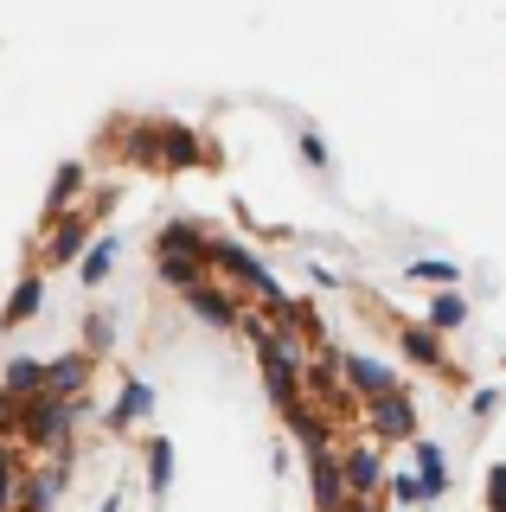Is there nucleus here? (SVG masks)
<instances>
[{"instance_id":"f257e3e1","label":"nucleus","mask_w":506,"mask_h":512,"mask_svg":"<svg viewBox=\"0 0 506 512\" xmlns=\"http://www.w3.org/2000/svg\"><path fill=\"white\" fill-rule=\"evenodd\" d=\"M237 327L250 333V346L263 352V384H270V397H276V410H282V423H295L308 404H302V346H295V333L289 327H263V320H250V314H237Z\"/></svg>"},{"instance_id":"f03ea898","label":"nucleus","mask_w":506,"mask_h":512,"mask_svg":"<svg viewBox=\"0 0 506 512\" xmlns=\"http://www.w3.org/2000/svg\"><path fill=\"white\" fill-rule=\"evenodd\" d=\"M71 423H77V397H52V391H26L20 410H13V429L33 448H65Z\"/></svg>"},{"instance_id":"7ed1b4c3","label":"nucleus","mask_w":506,"mask_h":512,"mask_svg":"<svg viewBox=\"0 0 506 512\" xmlns=\"http://www.w3.org/2000/svg\"><path fill=\"white\" fill-rule=\"evenodd\" d=\"M366 404H372V429H378V436H391V442L417 436V404H410L404 391H378V397H366Z\"/></svg>"},{"instance_id":"20e7f679","label":"nucleus","mask_w":506,"mask_h":512,"mask_svg":"<svg viewBox=\"0 0 506 512\" xmlns=\"http://www.w3.org/2000/svg\"><path fill=\"white\" fill-rule=\"evenodd\" d=\"M308 480H314V506L321 512H340L346 506V480H340V461H334V448H308Z\"/></svg>"},{"instance_id":"39448f33","label":"nucleus","mask_w":506,"mask_h":512,"mask_svg":"<svg viewBox=\"0 0 506 512\" xmlns=\"http://www.w3.org/2000/svg\"><path fill=\"white\" fill-rule=\"evenodd\" d=\"M154 141H161V167H199V160H212L205 141L180 122H154Z\"/></svg>"},{"instance_id":"423d86ee","label":"nucleus","mask_w":506,"mask_h":512,"mask_svg":"<svg viewBox=\"0 0 506 512\" xmlns=\"http://www.w3.org/2000/svg\"><path fill=\"white\" fill-rule=\"evenodd\" d=\"M340 378L353 384L359 397H378V391H398V372H391V365H378V359H366V352H346V359H340Z\"/></svg>"},{"instance_id":"0eeeda50","label":"nucleus","mask_w":506,"mask_h":512,"mask_svg":"<svg viewBox=\"0 0 506 512\" xmlns=\"http://www.w3.org/2000/svg\"><path fill=\"white\" fill-rule=\"evenodd\" d=\"M334 461H340V480H346V493H353V500L378 493V480H385V468H378L372 448H346V455H334Z\"/></svg>"},{"instance_id":"6e6552de","label":"nucleus","mask_w":506,"mask_h":512,"mask_svg":"<svg viewBox=\"0 0 506 512\" xmlns=\"http://www.w3.org/2000/svg\"><path fill=\"white\" fill-rule=\"evenodd\" d=\"M186 308H193L199 320H212V327H237V295H225V288H212V282H193L186 288Z\"/></svg>"},{"instance_id":"1a4fd4ad","label":"nucleus","mask_w":506,"mask_h":512,"mask_svg":"<svg viewBox=\"0 0 506 512\" xmlns=\"http://www.w3.org/2000/svg\"><path fill=\"white\" fill-rule=\"evenodd\" d=\"M84 378H90V359H84V352H65V359H45L39 391H52V397H77V391H84Z\"/></svg>"},{"instance_id":"9d476101","label":"nucleus","mask_w":506,"mask_h":512,"mask_svg":"<svg viewBox=\"0 0 506 512\" xmlns=\"http://www.w3.org/2000/svg\"><path fill=\"white\" fill-rule=\"evenodd\" d=\"M84 237H90L84 218H58L52 237H45V269H52V263H77V256H84Z\"/></svg>"},{"instance_id":"9b49d317","label":"nucleus","mask_w":506,"mask_h":512,"mask_svg":"<svg viewBox=\"0 0 506 512\" xmlns=\"http://www.w3.org/2000/svg\"><path fill=\"white\" fill-rule=\"evenodd\" d=\"M39 301H45V282H39V276H20V288H13V301H7V314H0V327H26V320L39 314Z\"/></svg>"},{"instance_id":"f8f14e48","label":"nucleus","mask_w":506,"mask_h":512,"mask_svg":"<svg viewBox=\"0 0 506 512\" xmlns=\"http://www.w3.org/2000/svg\"><path fill=\"white\" fill-rule=\"evenodd\" d=\"M148 410H154V391H148L141 378H129V384H122V397H116V410H109V423L129 429V423H141Z\"/></svg>"},{"instance_id":"ddd939ff","label":"nucleus","mask_w":506,"mask_h":512,"mask_svg":"<svg viewBox=\"0 0 506 512\" xmlns=\"http://www.w3.org/2000/svg\"><path fill=\"white\" fill-rule=\"evenodd\" d=\"M398 346H404L417 365H430V372L442 365V333H430V327H404V320H398Z\"/></svg>"},{"instance_id":"4468645a","label":"nucleus","mask_w":506,"mask_h":512,"mask_svg":"<svg viewBox=\"0 0 506 512\" xmlns=\"http://www.w3.org/2000/svg\"><path fill=\"white\" fill-rule=\"evenodd\" d=\"M417 487H423V500H436V493L449 487V468H442L436 442H417Z\"/></svg>"},{"instance_id":"2eb2a0df","label":"nucleus","mask_w":506,"mask_h":512,"mask_svg":"<svg viewBox=\"0 0 506 512\" xmlns=\"http://www.w3.org/2000/svg\"><path fill=\"white\" fill-rule=\"evenodd\" d=\"M205 244H212V237H205L199 224H167V231H161V250L167 256H205Z\"/></svg>"},{"instance_id":"dca6fc26","label":"nucleus","mask_w":506,"mask_h":512,"mask_svg":"<svg viewBox=\"0 0 506 512\" xmlns=\"http://www.w3.org/2000/svg\"><path fill=\"white\" fill-rule=\"evenodd\" d=\"M77 192H84V167H77V160H65V167H58V180H52V192H45V212H65Z\"/></svg>"},{"instance_id":"f3484780","label":"nucleus","mask_w":506,"mask_h":512,"mask_svg":"<svg viewBox=\"0 0 506 512\" xmlns=\"http://www.w3.org/2000/svg\"><path fill=\"white\" fill-rule=\"evenodd\" d=\"M462 320H468L462 288H449V295H436V301H430V333H449V327H462Z\"/></svg>"},{"instance_id":"a211bd4d","label":"nucleus","mask_w":506,"mask_h":512,"mask_svg":"<svg viewBox=\"0 0 506 512\" xmlns=\"http://www.w3.org/2000/svg\"><path fill=\"white\" fill-rule=\"evenodd\" d=\"M39 378H45V359H13L0 391H7V397H26V391H39Z\"/></svg>"},{"instance_id":"6ab92c4d","label":"nucleus","mask_w":506,"mask_h":512,"mask_svg":"<svg viewBox=\"0 0 506 512\" xmlns=\"http://www.w3.org/2000/svg\"><path fill=\"white\" fill-rule=\"evenodd\" d=\"M161 276H167L173 288H193V282L205 276V256H167V250H161Z\"/></svg>"},{"instance_id":"aec40b11","label":"nucleus","mask_w":506,"mask_h":512,"mask_svg":"<svg viewBox=\"0 0 506 512\" xmlns=\"http://www.w3.org/2000/svg\"><path fill=\"white\" fill-rule=\"evenodd\" d=\"M109 263H116V237H103V244H97V250H84V282H90V288H97V282L109 276Z\"/></svg>"},{"instance_id":"412c9836","label":"nucleus","mask_w":506,"mask_h":512,"mask_svg":"<svg viewBox=\"0 0 506 512\" xmlns=\"http://www.w3.org/2000/svg\"><path fill=\"white\" fill-rule=\"evenodd\" d=\"M148 480H154V493H167V480H173V442H154L148 448Z\"/></svg>"},{"instance_id":"4be33fe9","label":"nucleus","mask_w":506,"mask_h":512,"mask_svg":"<svg viewBox=\"0 0 506 512\" xmlns=\"http://www.w3.org/2000/svg\"><path fill=\"white\" fill-rule=\"evenodd\" d=\"M487 512H506V468H487Z\"/></svg>"},{"instance_id":"5701e85b","label":"nucleus","mask_w":506,"mask_h":512,"mask_svg":"<svg viewBox=\"0 0 506 512\" xmlns=\"http://www.w3.org/2000/svg\"><path fill=\"white\" fill-rule=\"evenodd\" d=\"M417 282H455V263H410Z\"/></svg>"},{"instance_id":"b1692460","label":"nucleus","mask_w":506,"mask_h":512,"mask_svg":"<svg viewBox=\"0 0 506 512\" xmlns=\"http://www.w3.org/2000/svg\"><path fill=\"white\" fill-rule=\"evenodd\" d=\"M0 512H13V455L0 448Z\"/></svg>"},{"instance_id":"393cba45","label":"nucleus","mask_w":506,"mask_h":512,"mask_svg":"<svg viewBox=\"0 0 506 512\" xmlns=\"http://www.w3.org/2000/svg\"><path fill=\"white\" fill-rule=\"evenodd\" d=\"M109 340H116V327H109V320H97V314H90V346H97V352H103Z\"/></svg>"},{"instance_id":"a878e982","label":"nucleus","mask_w":506,"mask_h":512,"mask_svg":"<svg viewBox=\"0 0 506 512\" xmlns=\"http://www.w3.org/2000/svg\"><path fill=\"white\" fill-rule=\"evenodd\" d=\"M391 487H398V500L410 506V500H423V487H417V480H410V474H398V480H391Z\"/></svg>"},{"instance_id":"bb28decb","label":"nucleus","mask_w":506,"mask_h":512,"mask_svg":"<svg viewBox=\"0 0 506 512\" xmlns=\"http://www.w3.org/2000/svg\"><path fill=\"white\" fill-rule=\"evenodd\" d=\"M340 512H372V506H366V500H353V506H340Z\"/></svg>"},{"instance_id":"cd10ccee","label":"nucleus","mask_w":506,"mask_h":512,"mask_svg":"<svg viewBox=\"0 0 506 512\" xmlns=\"http://www.w3.org/2000/svg\"><path fill=\"white\" fill-rule=\"evenodd\" d=\"M103 512H122V506H116V500H109V506H103Z\"/></svg>"}]
</instances>
